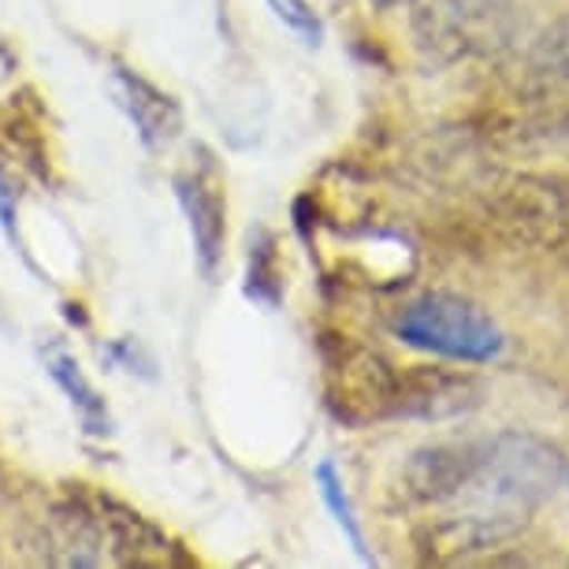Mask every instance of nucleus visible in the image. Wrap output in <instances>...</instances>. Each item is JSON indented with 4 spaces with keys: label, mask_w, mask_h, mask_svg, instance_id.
<instances>
[{
    "label": "nucleus",
    "mask_w": 569,
    "mask_h": 569,
    "mask_svg": "<svg viewBox=\"0 0 569 569\" xmlns=\"http://www.w3.org/2000/svg\"><path fill=\"white\" fill-rule=\"evenodd\" d=\"M566 477L569 466L555 443L532 432H499L417 450L402 469V496L436 510L425 536L432 558L472 555L521 536Z\"/></svg>",
    "instance_id": "obj_1"
},
{
    "label": "nucleus",
    "mask_w": 569,
    "mask_h": 569,
    "mask_svg": "<svg viewBox=\"0 0 569 569\" xmlns=\"http://www.w3.org/2000/svg\"><path fill=\"white\" fill-rule=\"evenodd\" d=\"M413 38L439 63L496 60L521 30L518 0H413Z\"/></svg>",
    "instance_id": "obj_2"
},
{
    "label": "nucleus",
    "mask_w": 569,
    "mask_h": 569,
    "mask_svg": "<svg viewBox=\"0 0 569 569\" xmlns=\"http://www.w3.org/2000/svg\"><path fill=\"white\" fill-rule=\"evenodd\" d=\"M395 336L417 350L450 361H491L502 350V331L477 302L447 291H428L406 302L391 320Z\"/></svg>",
    "instance_id": "obj_3"
},
{
    "label": "nucleus",
    "mask_w": 569,
    "mask_h": 569,
    "mask_svg": "<svg viewBox=\"0 0 569 569\" xmlns=\"http://www.w3.org/2000/svg\"><path fill=\"white\" fill-rule=\"evenodd\" d=\"M488 217L510 242L529 250H558L569 239V187L562 179L521 171L491 190Z\"/></svg>",
    "instance_id": "obj_4"
},
{
    "label": "nucleus",
    "mask_w": 569,
    "mask_h": 569,
    "mask_svg": "<svg viewBox=\"0 0 569 569\" xmlns=\"http://www.w3.org/2000/svg\"><path fill=\"white\" fill-rule=\"evenodd\" d=\"M328 406L342 425H372L395 417L399 406V369L376 350L339 347L328 358Z\"/></svg>",
    "instance_id": "obj_5"
},
{
    "label": "nucleus",
    "mask_w": 569,
    "mask_h": 569,
    "mask_svg": "<svg viewBox=\"0 0 569 569\" xmlns=\"http://www.w3.org/2000/svg\"><path fill=\"white\" fill-rule=\"evenodd\" d=\"M86 510H90L93 525H98L101 540L112 543V555L127 566H149V562H164L168 555V540L164 532L153 529L142 513L123 507L109 496H82L79 499Z\"/></svg>",
    "instance_id": "obj_6"
},
{
    "label": "nucleus",
    "mask_w": 569,
    "mask_h": 569,
    "mask_svg": "<svg viewBox=\"0 0 569 569\" xmlns=\"http://www.w3.org/2000/svg\"><path fill=\"white\" fill-rule=\"evenodd\" d=\"M477 402V380L461 372L436 369V365H413L399 372V406L395 417H450Z\"/></svg>",
    "instance_id": "obj_7"
},
{
    "label": "nucleus",
    "mask_w": 569,
    "mask_h": 569,
    "mask_svg": "<svg viewBox=\"0 0 569 569\" xmlns=\"http://www.w3.org/2000/svg\"><path fill=\"white\" fill-rule=\"evenodd\" d=\"M112 86H116V98H120L127 116L134 120L146 146H168L171 138L179 134L182 112L164 90H157L153 82H146L142 74H134V71H116Z\"/></svg>",
    "instance_id": "obj_8"
},
{
    "label": "nucleus",
    "mask_w": 569,
    "mask_h": 569,
    "mask_svg": "<svg viewBox=\"0 0 569 569\" xmlns=\"http://www.w3.org/2000/svg\"><path fill=\"white\" fill-rule=\"evenodd\" d=\"M179 201L190 217V231H194L198 264L209 279L217 276L220 253H223V198L217 187H209L201 176H179L176 179Z\"/></svg>",
    "instance_id": "obj_9"
},
{
    "label": "nucleus",
    "mask_w": 569,
    "mask_h": 569,
    "mask_svg": "<svg viewBox=\"0 0 569 569\" xmlns=\"http://www.w3.org/2000/svg\"><path fill=\"white\" fill-rule=\"evenodd\" d=\"M41 358H46V369L52 380L60 383V391L68 395V402L74 406V413L82 417L86 432L101 436L112 428V417H109V406L98 391H93V383L82 376V365L74 361V353H68L60 347V342H49L46 350H41Z\"/></svg>",
    "instance_id": "obj_10"
},
{
    "label": "nucleus",
    "mask_w": 569,
    "mask_h": 569,
    "mask_svg": "<svg viewBox=\"0 0 569 569\" xmlns=\"http://www.w3.org/2000/svg\"><path fill=\"white\" fill-rule=\"evenodd\" d=\"M529 71L543 90L569 86V19H558V23H551L536 38L529 52Z\"/></svg>",
    "instance_id": "obj_11"
},
{
    "label": "nucleus",
    "mask_w": 569,
    "mask_h": 569,
    "mask_svg": "<svg viewBox=\"0 0 569 569\" xmlns=\"http://www.w3.org/2000/svg\"><path fill=\"white\" fill-rule=\"evenodd\" d=\"M317 485H320V496H325V502H328V510L336 513L339 529L347 532V540L353 543V551H358L361 558H369V551H365L361 525H358V518H353L350 499H347V491H342V480L336 477V466H331V461H320L317 466Z\"/></svg>",
    "instance_id": "obj_12"
},
{
    "label": "nucleus",
    "mask_w": 569,
    "mask_h": 569,
    "mask_svg": "<svg viewBox=\"0 0 569 569\" xmlns=\"http://www.w3.org/2000/svg\"><path fill=\"white\" fill-rule=\"evenodd\" d=\"M268 8L276 12L279 23L287 30H295L298 38H306L309 46L320 41V19L313 8H309V0H268Z\"/></svg>",
    "instance_id": "obj_13"
},
{
    "label": "nucleus",
    "mask_w": 569,
    "mask_h": 569,
    "mask_svg": "<svg viewBox=\"0 0 569 569\" xmlns=\"http://www.w3.org/2000/svg\"><path fill=\"white\" fill-rule=\"evenodd\" d=\"M16 198H19L16 182L4 171V164H0V228L12 234V239H16Z\"/></svg>",
    "instance_id": "obj_14"
}]
</instances>
